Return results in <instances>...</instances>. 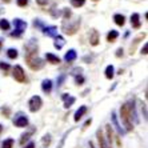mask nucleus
I'll use <instances>...</instances> for the list:
<instances>
[{
    "mask_svg": "<svg viewBox=\"0 0 148 148\" xmlns=\"http://www.w3.org/2000/svg\"><path fill=\"white\" fill-rule=\"evenodd\" d=\"M27 55H25V60H27V64L29 66V68L34 69V71H38V69L43 68L44 67V62L41 60V59H39L38 56H36V47H34V48H31L29 45H27Z\"/></svg>",
    "mask_w": 148,
    "mask_h": 148,
    "instance_id": "nucleus-1",
    "label": "nucleus"
},
{
    "mask_svg": "<svg viewBox=\"0 0 148 148\" xmlns=\"http://www.w3.org/2000/svg\"><path fill=\"white\" fill-rule=\"evenodd\" d=\"M120 115L121 120H123L124 125L127 128V131H132V124H131V116H130V111H128V104H124L120 108Z\"/></svg>",
    "mask_w": 148,
    "mask_h": 148,
    "instance_id": "nucleus-2",
    "label": "nucleus"
},
{
    "mask_svg": "<svg viewBox=\"0 0 148 148\" xmlns=\"http://www.w3.org/2000/svg\"><path fill=\"white\" fill-rule=\"evenodd\" d=\"M14 25H15V31L11 34L12 38H19V36L23 34V31H25V28H27V23L23 21L21 19H15Z\"/></svg>",
    "mask_w": 148,
    "mask_h": 148,
    "instance_id": "nucleus-3",
    "label": "nucleus"
},
{
    "mask_svg": "<svg viewBox=\"0 0 148 148\" xmlns=\"http://www.w3.org/2000/svg\"><path fill=\"white\" fill-rule=\"evenodd\" d=\"M28 106H29L31 112H36V111H39L41 107V99L39 96H32L31 100H29V103H28Z\"/></svg>",
    "mask_w": 148,
    "mask_h": 148,
    "instance_id": "nucleus-4",
    "label": "nucleus"
},
{
    "mask_svg": "<svg viewBox=\"0 0 148 148\" xmlns=\"http://www.w3.org/2000/svg\"><path fill=\"white\" fill-rule=\"evenodd\" d=\"M14 77H15V80H17L19 83H24L25 82V73H24V71H23V68H21L20 66H16L14 68Z\"/></svg>",
    "mask_w": 148,
    "mask_h": 148,
    "instance_id": "nucleus-5",
    "label": "nucleus"
},
{
    "mask_svg": "<svg viewBox=\"0 0 148 148\" xmlns=\"http://www.w3.org/2000/svg\"><path fill=\"white\" fill-rule=\"evenodd\" d=\"M14 124L16 127H27L28 125V119L24 115H17L16 119L14 120Z\"/></svg>",
    "mask_w": 148,
    "mask_h": 148,
    "instance_id": "nucleus-6",
    "label": "nucleus"
},
{
    "mask_svg": "<svg viewBox=\"0 0 148 148\" xmlns=\"http://www.w3.org/2000/svg\"><path fill=\"white\" fill-rule=\"evenodd\" d=\"M43 32H44L45 36H49V38H55L56 35H58V28L51 25V27H45L43 28Z\"/></svg>",
    "mask_w": 148,
    "mask_h": 148,
    "instance_id": "nucleus-7",
    "label": "nucleus"
},
{
    "mask_svg": "<svg viewBox=\"0 0 148 148\" xmlns=\"http://www.w3.org/2000/svg\"><path fill=\"white\" fill-rule=\"evenodd\" d=\"M97 139H99V144H100V148H111V145H108L107 143H106V139H104L103 134H101V131H97Z\"/></svg>",
    "mask_w": 148,
    "mask_h": 148,
    "instance_id": "nucleus-8",
    "label": "nucleus"
},
{
    "mask_svg": "<svg viewBox=\"0 0 148 148\" xmlns=\"http://www.w3.org/2000/svg\"><path fill=\"white\" fill-rule=\"evenodd\" d=\"M131 24L134 28H139L140 27V16H139V14H134L131 16Z\"/></svg>",
    "mask_w": 148,
    "mask_h": 148,
    "instance_id": "nucleus-9",
    "label": "nucleus"
},
{
    "mask_svg": "<svg viewBox=\"0 0 148 148\" xmlns=\"http://www.w3.org/2000/svg\"><path fill=\"white\" fill-rule=\"evenodd\" d=\"M87 112V107L86 106H82V107L79 108V110L76 111V114H75V121H79L80 119L83 117V115Z\"/></svg>",
    "mask_w": 148,
    "mask_h": 148,
    "instance_id": "nucleus-10",
    "label": "nucleus"
},
{
    "mask_svg": "<svg viewBox=\"0 0 148 148\" xmlns=\"http://www.w3.org/2000/svg\"><path fill=\"white\" fill-rule=\"evenodd\" d=\"M41 88H43V91H44L45 93H49L51 92V90H52V82L49 79L44 80L43 84H41Z\"/></svg>",
    "mask_w": 148,
    "mask_h": 148,
    "instance_id": "nucleus-11",
    "label": "nucleus"
},
{
    "mask_svg": "<svg viewBox=\"0 0 148 148\" xmlns=\"http://www.w3.org/2000/svg\"><path fill=\"white\" fill-rule=\"evenodd\" d=\"M90 41H91V44H92V45H97V44H99V35H97V31L92 29L91 36H90Z\"/></svg>",
    "mask_w": 148,
    "mask_h": 148,
    "instance_id": "nucleus-12",
    "label": "nucleus"
},
{
    "mask_svg": "<svg viewBox=\"0 0 148 148\" xmlns=\"http://www.w3.org/2000/svg\"><path fill=\"white\" fill-rule=\"evenodd\" d=\"M64 59H66V62H73L76 59V51L75 49H69L68 52L66 53V56H64Z\"/></svg>",
    "mask_w": 148,
    "mask_h": 148,
    "instance_id": "nucleus-13",
    "label": "nucleus"
},
{
    "mask_svg": "<svg viewBox=\"0 0 148 148\" xmlns=\"http://www.w3.org/2000/svg\"><path fill=\"white\" fill-rule=\"evenodd\" d=\"M45 59H47L49 63H52V64H59V63H60V59H59L58 56L52 55V53H47V55H45Z\"/></svg>",
    "mask_w": 148,
    "mask_h": 148,
    "instance_id": "nucleus-14",
    "label": "nucleus"
},
{
    "mask_svg": "<svg viewBox=\"0 0 148 148\" xmlns=\"http://www.w3.org/2000/svg\"><path fill=\"white\" fill-rule=\"evenodd\" d=\"M55 43H53V45H55V48H58V49H60L64 45V39L62 38V36H55Z\"/></svg>",
    "mask_w": 148,
    "mask_h": 148,
    "instance_id": "nucleus-15",
    "label": "nucleus"
},
{
    "mask_svg": "<svg viewBox=\"0 0 148 148\" xmlns=\"http://www.w3.org/2000/svg\"><path fill=\"white\" fill-rule=\"evenodd\" d=\"M114 20H115V23H116L117 25H124V23H125V19H124L123 15H115Z\"/></svg>",
    "mask_w": 148,
    "mask_h": 148,
    "instance_id": "nucleus-16",
    "label": "nucleus"
},
{
    "mask_svg": "<svg viewBox=\"0 0 148 148\" xmlns=\"http://www.w3.org/2000/svg\"><path fill=\"white\" fill-rule=\"evenodd\" d=\"M34 131L35 130H31V131H28V132H25V134H23L21 135V139H20V144H24L25 141L29 139V136H31L32 134H34Z\"/></svg>",
    "mask_w": 148,
    "mask_h": 148,
    "instance_id": "nucleus-17",
    "label": "nucleus"
},
{
    "mask_svg": "<svg viewBox=\"0 0 148 148\" xmlns=\"http://www.w3.org/2000/svg\"><path fill=\"white\" fill-rule=\"evenodd\" d=\"M114 72H115L114 67L108 66L107 69H106V77H107V79H112V77H114Z\"/></svg>",
    "mask_w": 148,
    "mask_h": 148,
    "instance_id": "nucleus-18",
    "label": "nucleus"
},
{
    "mask_svg": "<svg viewBox=\"0 0 148 148\" xmlns=\"http://www.w3.org/2000/svg\"><path fill=\"white\" fill-rule=\"evenodd\" d=\"M112 121H114V124H115V127H116L117 131L120 132V134H124V131L121 130V127L119 125V123H117V117H116V115H115V112L112 114Z\"/></svg>",
    "mask_w": 148,
    "mask_h": 148,
    "instance_id": "nucleus-19",
    "label": "nucleus"
},
{
    "mask_svg": "<svg viewBox=\"0 0 148 148\" xmlns=\"http://www.w3.org/2000/svg\"><path fill=\"white\" fill-rule=\"evenodd\" d=\"M0 28L4 29V31H8V29H10V23H8L5 19H1V20H0Z\"/></svg>",
    "mask_w": 148,
    "mask_h": 148,
    "instance_id": "nucleus-20",
    "label": "nucleus"
},
{
    "mask_svg": "<svg viewBox=\"0 0 148 148\" xmlns=\"http://www.w3.org/2000/svg\"><path fill=\"white\" fill-rule=\"evenodd\" d=\"M117 36H119V34H117V31H111L110 34L107 35V40H108V41H114L115 39L117 38Z\"/></svg>",
    "mask_w": 148,
    "mask_h": 148,
    "instance_id": "nucleus-21",
    "label": "nucleus"
},
{
    "mask_svg": "<svg viewBox=\"0 0 148 148\" xmlns=\"http://www.w3.org/2000/svg\"><path fill=\"white\" fill-rule=\"evenodd\" d=\"M12 145H14V140L12 139H7V140L3 141L1 148H12Z\"/></svg>",
    "mask_w": 148,
    "mask_h": 148,
    "instance_id": "nucleus-22",
    "label": "nucleus"
},
{
    "mask_svg": "<svg viewBox=\"0 0 148 148\" xmlns=\"http://www.w3.org/2000/svg\"><path fill=\"white\" fill-rule=\"evenodd\" d=\"M7 55H8V58L10 59H16L17 58V51L16 49H14V48H10L7 51Z\"/></svg>",
    "mask_w": 148,
    "mask_h": 148,
    "instance_id": "nucleus-23",
    "label": "nucleus"
},
{
    "mask_svg": "<svg viewBox=\"0 0 148 148\" xmlns=\"http://www.w3.org/2000/svg\"><path fill=\"white\" fill-rule=\"evenodd\" d=\"M75 103V97H72V96H68L66 99V104H64V107L66 108H69L71 107V106H72V104Z\"/></svg>",
    "mask_w": 148,
    "mask_h": 148,
    "instance_id": "nucleus-24",
    "label": "nucleus"
},
{
    "mask_svg": "<svg viewBox=\"0 0 148 148\" xmlns=\"http://www.w3.org/2000/svg\"><path fill=\"white\" fill-rule=\"evenodd\" d=\"M84 3H86V0H71V4L73 7H82L84 5Z\"/></svg>",
    "mask_w": 148,
    "mask_h": 148,
    "instance_id": "nucleus-25",
    "label": "nucleus"
},
{
    "mask_svg": "<svg viewBox=\"0 0 148 148\" xmlns=\"http://www.w3.org/2000/svg\"><path fill=\"white\" fill-rule=\"evenodd\" d=\"M49 143H51V136H49V135H45L44 138H43V147L47 148L49 145Z\"/></svg>",
    "mask_w": 148,
    "mask_h": 148,
    "instance_id": "nucleus-26",
    "label": "nucleus"
},
{
    "mask_svg": "<svg viewBox=\"0 0 148 148\" xmlns=\"http://www.w3.org/2000/svg\"><path fill=\"white\" fill-rule=\"evenodd\" d=\"M0 69L8 71V69H10V64H7V63H4V62H0Z\"/></svg>",
    "mask_w": 148,
    "mask_h": 148,
    "instance_id": "nucleus-27",
    "label": "nucleus"
},
{
    "mask_svg": "<svg viewBox=\"0 0 148 148\" xmlns=\"http://www.w3.org/2000/svg\"><path fill=\"white\" fill-rule=\"evenodd\" d=\"M28 4V0H17V5H20V7H25Z\"/></svg>",
    "mask_w": 148,
    "mask_h": 148,
    "instance_id": "nucleus-28",
    "label": "nucleus"
},
{
    "mask_svg": "<svg viewBox=\"0 0 148 148\" xmlns=\"http://www.w3.org/2000/svg\"><path fill=\"white\" fill-rule=\"evenodd\" d=\"M66 79V75H60L59 76V79H58V87H60L62 86V83H63V80Z\"/></svg>",
    "mask_w": 148,
    "mask_h": 148,
    "instance_id": "nucleus-29",
    "label": "nucleus"
},
{
    "mask_svg": "<svg viewBox=\"0 0 148 148\" xmlns=\"http://www.w3.org/2000/svg\"><path fill=\"white\" fill-rule=\"evenodd\" d=\"M83 82H84L83 76H76V83H77V84H82Z\"/></svg>",
    "mask_w": 148,
    "mask_h": 148,
    "instance_id": "nucleus-30",
    "label": "nucleus"
},
{
    "mask_svg": "<svg viewBox=\"0 0 148 148\" xmlns=\"http://www.w3.org/2000/svg\"><path fill=\"white\" fill-rule=\"evenodd\" d=\"M36 3L40 4V5H45V4L48 3V0H36Z\"/></svg>",
    "mask_w": 148,
    "mask_h": 148,
    "instance_id": "nucleus-31",
    "label": "nucleus"
},
{
    "mask_svg": "<svg viewBox=\"0 0 148 148\" xmlns=\"http://www.w3.org/2000/svg\"><path fill=\"white\" fill-rule=\"evenodd\" d=\"M64 16H66V19L71 16V11H69L68 8H66V11H64Z\"/></svg>",
    "mask_w": 148,
    "mask_h": 148,
    "instance_id": "nucleus-32",
    "label": "nucleus"
},
{
    "mask_svg": "<svg viewBox=\"0 0 148 148\" xmlns=\"http://www.w3.org/2000/svg\"><path fill=\"white\" fill-rule=\"evenodd\" d=\"M116 56H117V58H120V56H123V49H121V48H119V49H117V52H116Z\"/></svg>",
    "mask_w": 148,
    "mask_h": 148,
    "instance_id": "nucleus-33",
    "label": "nucleus"
},
{
    "mask_svg": "<svg viewBox=\"0 0 148 148\" xmlns=\"http://www.w3.org/2000/svg\"><path fill=\"white\" fill-rule=\"evenodd\" d=\"M147 51H148V44L144 45V48L141 49V53H144V55H147Z\"/></svg>",
    "mask_w": 148,
    "mask_h": 148,
    "instance_id": "nucleus-34",
    "label": "nucleus"
},
{
    "mask_svg": "<svg viewBox=\"0 0 148 148\" xmlns=\"http://www.w3.org/2000/svg\"><path fill=\"white\" fill-rule=\"evenodd\" d=\"M34 24H35V27H39V28L43 27V24H41V21H36V20H35Z\"/></svg>",
    "mask_w": 148,
    "mask_h": 148,
    "instance_id": "nucleus-35",
    "label": "nucleus"
},
{
    "mask_svg": "<svg viewBox=\"0 0 148 148\" xmlns=\"http://www.w3.org/2000/svg\"><path fill=\"white\" fill-rule=\"evenodd\" d=\"M1 111H3V115H7L8 116V114H10V110H8V108H3Z\"/></svg>",
    "mask_w": 148,
    "mask_h": 148,
    "instance_id": "nucleus-36",
    "label": "nucleus"
},
{
    "mask_svg": "<svg viewBox=\"0 0 148 148\" xmlns=\"http://www.w3.org/2000/svg\"><path fill=\"white\" fill-rule=\"evenodd\" d=\"M25 148H35V143H32V141H31V143H29V144H28Z\"/></svg>",
    "mask_w": 148,
    "mask_h": 148,
    "instance_id": "nucleus-37",
    "label": "nucleus"
},
{
    "mask_svg": "<svg viewBox=\"0 0 148 148\" xmlns=\"http://www.w3.org/2000/svg\"><path fill=\"white\" fill-rule=\"evenodd\" d=\"M90 124H91V119H90V120H87V121H86V124H84V127H88Z\"/></svg>",
    "mask_w": 148,
    "mask_h": 148,
    "instance_id": "nucleus-38",
    "label": "nucleus"
},
{
    "mask_svg": "<svg viewBox=\"0 0 148 148\" xmlns=\"http://www.w3.org/2000/svg\"><path fill=\"white\" fill-rule=\"evenodd\" d=\"M90 148H95V147H93V143H92V141H90Z\"/></svg>",
    "mask_w": 148,
    "mask_h": 148,
    "instance_id": "nucleus-39",
    "label": "nucleus"
},
{
    "mask_svg": "<svg viewBox=\"0 0 148 148\" xmlns=\"http://www.w3.org/2000/svg\"><path fill=\"white\" fill-rule=\"evenodd\" d=\"M1 131H3V125L0 124V134H1Z\"/></svg>",
    "mask_w": 148,
    "mask_h": 148,
    "instance_id": "nucleus-40",
    "label": "nucleus"
},
{
    "mask_svg": "<svg viewBox=\"0 0 148 148\" xmlns=\"http://www.w3.org/2000/svg\"><path fill=\"white\" fill-rule=\"evenodd\" d=\"M3 1H5V3H8V1H10V0H3Z\"/></svg>",
    "mask_w": 148,
    "mask_h": 148,
    "instance_id": "nucleus-41",
    "label": "nucleus"
},
{
    "mask_svg": "<svg viewBox=\"0 0 148 148\" xmlns=\"http://www.w3.org/2000/svg\"><path fill=\"white\" fill-rule=\"evenodd\" d=\"M0 49H1V41H0Z\"/></svg>",
    "mask_w": 148,
    "mask_h": 148,
    "instance_id": "nucleus-42",
    "label": "nucleus"
}]
</instances>
